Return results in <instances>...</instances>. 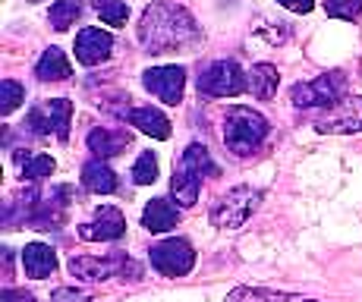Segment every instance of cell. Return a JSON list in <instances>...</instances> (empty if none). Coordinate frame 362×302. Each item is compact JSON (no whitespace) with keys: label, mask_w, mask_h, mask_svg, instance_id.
Instances as JSON below:
<instances>
[{"label":"cell","mask_w":362,"mask_h":302,"mask_svg":"<svg viewBox=\"0 0 362 302\" xmlns=\"http://www.w3.org/2000/svg\"><path fill=\"white\" fill-rule=\"evenodd\" d=\"M227 302H290L287 293H274V290H262V286H236L227 296Z\"/></svg>","instance_id":"7402d4cb"},{"label":"cell","mask_w":362,"mask_h":302,"mask_svg":"<svg viewBox=\"0 0 362 302\" xmlns=\"http://www.w3.org/2000/svg\"><path fill=\"white\" fill-rule=\"evenodd\" d=\"M199 189H202V180L196 173H189L183 164L173 167V180H170V192L177 199L180 208H192L199 202Z\"/></svg>","instance_id":"ac0fdd59"},{"label":"cell","mask_w":362,"mask_h":302,"mask_svg":"<svg viewBox=\"0 0 362 302\" xmlns=\"http://www.w3.org/2000/svg\"><path fill=\"white\" fill-rule=\"evenodd\" d=\"M69 73H73V66H69L66 54L60 51V47H47V51L41 54V60L35 63V76H38L41 82H64V79H69Z\"/></svg>","instance_id":"2e32d148"},{"label":"cell","mask_w":362,"mask_h":302,"mask_svg":"<svg viewBox=\"0 0 362 302\" xmlns=\"http://www.w3.org/2000/svg\"><path fill=\"white\" fill-rule=\"evenodd\" d=\"M69 274L88 284H101L107 277H120V280H142V268L127 255H107V258H92V255H79L69 258Z\"/></svg>","instance_id":"277c9868"},{"label":"cell","mask_w":362,"mask_h":302,"mask_svg":"<svg viewBox=\"0 0 362 302\" xmlns=\"http://www.w3.org/2000/svg\"><path fill=\"white\" fill-rule=\"evenodd\" d=\"M180 223V208L170 205L167 199H151L142 211V227L148 233H167Z\"/></svg>","instance_id":"5bb4252c"},{"label":"cell","mask_w":362,"mask_h":302,"mask_svg":"<svg viewBox=\"0 0 362 302\" xmlns=\"http://www.w3.org/2000/svg\"><path fill=\"white\" fill-rule=\"evenodd\" d=\"M139 41H142L145 51L167 54V51H177V47L196 45L199 25L189 16V10H183L177 4H167V0H158V4L145 6L142 19H139Z\"/></svg>","instance_id":"6da1fadb"},{"label":"cell","mask_w":362,"mask_h":302,"mask_svg":"<svg viewBox=\"0 0 362 302\" xmlns=\"http://www.w3.org/2000/svg\"><path fill=\"white\" fill-rule=\"evenodd\" d=\"M110 51H114V38L107 32L88 25V29H82L76 35V60L82 66H98V63L110 57Z\"/></svg>","instance_id":"7c38bea8"},{"label":"cell","mask_w":362,"mask_h":302,"mask_svg":"<svg viewBox=\"0 0 362 302\" xmlns=\"http://www.w3.org/2000/svg\"><path fill=\"white\" fill-rule=\"evenodd\" d=\"M123 233H127V217L114 205H101L92 221L79 227V240L86 243H114Z\"/></svg>","instance_id":"8fae6325"},{"label":"cell","mask_w":362,"mask_h":302,"mask_svg":"<svg viewBox=\"0 0 362 302\" xmlns=\"http://www.w3.org/2000/svg\"><path fill=\"white\" fill-rule=\"evenodd\" d=\"M259 202H262L259 189L236 186V189H230L227 195H221V199L214 202L208 217H211V223L214 227H221V230H240L249 217L259 211Z\"/></svg>","instance_id":"3957f363"},{"label":"cell","mask_w":362,"mask_h":302,"mask_svg":"<svg viewBox=\"0 0 362 302\" xmlns=\"http://www.w3.org/2000/svg\"><path fill=\"white\" fill-rule=\"evenodd\" d=\"M249 88V79L233 60H214L205 73L199 76V91L211 98H236Z\"/></svg>","instance_id":"52a82bcc"},{"label":"cell","mask_w":362,"mask_h":302,"mask_svg":"<svg viewBox=\"0 0 362 302\" xmlns=\"http://www.w3.org/2000/svg\"><path fill=\"white\" fill-rule=\"evenodd\" d=\"M0 302H35V296L25 290H10V286H6V290L0 293Z\"/></svg>","instance_id":"4dcf8cb0"},{"label":"cell","mask_w":362,"mask_h":302,"mask_svg":"<svg viewBox=\"0 0 362 302\" xmlns=\"http://www.w3.org/2000/svg\"><path fill=\"white\" fill-rule=\"evenodd\" d=\"M142 86L164 104L177 108L183 101V88H186V69L183 66H151L142 73Z\"/></svg>","instance_id":"30bf717a"},{"label":"cell","mask_w":362,"mask_h":302,"mask_svg":"<svg viewBox=\"0 0 362 302\" xmlns=\"http://www.w3.org/2000/svg\"><path fill=\"white\" fill-rule=\"evenodd\" d=\"M158 180V158L151 151H142L139 161L132 164V182L136 186H148V182Z\"/></svg>","instance_id":"4316f807"},{"label":"cell","mask_w":362,"mask_h":302,"mask_svg":"<svg viewBox=\"0 0 362 302\" xmlns=\"http://www.w3.org/2000/svg\"><path fill=\"white\" fill-rule=\"evenodd\" d=\"M23 268L35 280L51 277V274L57 271V252H54L47 243H29L23 249Z\"/></svg>","instance_id":"4fadbf2b"},{"label":"cell","mask_w":362,"mask_h":302,"mask_svg":"<svg viewBox=\"0 0 362 302\" xmlns=\"http://www.w3.org/2000/svg\"><path fill=\"white\" fill-rule=\"evenodd\" d=\"M86 145H88V151H92L98 161L114 158V154H120L129 145V132H123V129H101V126H98V129L88 132Z\"/></svg>","instance_id":"9a60e30c"},{"label":"cell","mask_w":362,"mask_h":302,"mask_svg":"<svg viewBox=\"0 0 362 302\" xmlns=\"http://www.w3.org/2000/svg\"><path fill=\"white\" fill-rule=\"evenodd\" d=\"M51 302H92V293L79 290V286H60L51 293Z\"/></svg>","instance_id":"f1b7e54d"},{"label":"cell","mask_w":362,"mask_h":302,"mask_svg":"<svg viewBox=\"0 0 362 302\" xmlns=\"http://www.w3.org/2000/svg\"><path fill=\"white\" fill-rule=\"evenodd\" d=\"M95 10L107 25H123L129 19L127 0H95Z\"/></svg>","instance_id":"d4e9b609"},{"label":"cell","mask_w":362,"mask_h":302,"mask_svg":"<svg viewBox=\"0 0 362 302\" xmlns=\"http://www.w3.org/2000/svg\"><path fill=\"white\" fill-rule=\"evenodd\" d=\"M79 13H82L79 0H57V4L51 6V25L57 32H66L69 25L79 19Z\"/></svg>","instance_id":"cb8c5ba5"},{"label":"cell","mask_w":362,"mask_h":302,"mask_svg":"<svg viewBox=\"0 0 362 302\" xmlns=\"http://www.w3.org/2000/svg\"><path fill=\"white\" fill-rule=\"evenodd\" d=\"M180 164H183L189 173H196L199 180L214 177V173H218V164H214V161H211V154H208L205 145H199V142H192L189 149L183 151V158H180Z\"/></svg>","instance_id":"44dd1931"},{"label":"cell","mask_w":362,"mask_h":302,"mask_svg":"<svg viewBox=\"0 0 362 302\" xmlns=\"http://www.w3.org/2000/svg\"><path fill=\"white\" fill-rule=\"evenodd\" d=\"M325 13L331 19H344V23H356L362 13V0H325Z\"/></svg>","instance_id":"83f0119b"},{"label":"cell","mask_w":362,"mask_h":302,"mask_svg":"<svg viewBox=\"0 0 362 302\" xmlns=\"http://www.w3.org/2000/svg\"><path fill=\"white\" fill-rule=\"evenodd\" d=\"M305 302H315V299H305Z\"/></svg>","instance_id":"1f68e13d"},{"label":"cell","mask_w":362,"mask_h":302,"mask_svg":"<svg viewBox=\"0 0 362 302\" xmlns=\"http://www.w3.org/2000/svg\"><path fill=\"white\" fill-rule=\"evenodd\" d=\"M148 262L151 268L164 277H186L196 265V249L189 245V240H180V236H170V240L158 243L148 249Z\"/></svg>","instance_id":"8992f818"},{"label":"cell","mask_w":362,"mask_h":302,"mask_svg":"<svg viewBox=\"0 0 362 302\" xmlns=\"http://www.w3.org/2000/svg\"><path fill=\"white\" fill-rule=\"evenodd\" d=\"M344 91H346V76L334 69V73H325L312 82L293 86L290 101H293V108H334L340 98H346Z\"/></svg>","instance_id":"5b68a950"},{"label":"cell","mask_w":362,"mask_h":302,"mask_svg":"<svg viewBox=\"0 0 362 302\" xmlns=\"http://www.w3.org/2000/svg\"><path fill=\"white\" fill-rule=\"evenodd\" d=\"M129 126H139L151 139H170V120L158 108H136L129 110Z\"/></svg>","instance_id":"d6986e66"},{"label":"cell","mask_w":362,"mask_h":302,"mask_svg":"<svg viewBox=\"0 0 362 302\" xmlns=\"http://www.w3.org/2000/svg\"><path fill=\"white\" fill-rule=\"evenodd\" d=\"M54 170H57V164H54L51 154H25V161H23V177L32 182L51 177Z\"/></svg>","instance_id":"603a6c76"},{"label":"cell","mask_w":362,"mask_h":302,"mask_svg":"<svg viewBox=\"0 0 362 302\" xmlns=\"http://www.w3.org/2000/svg\"><path fill=\"white\" fill-rule=\"evenodd\" d=\"M25 101V88L19 86L16 79H4L0 82V114H13V110L19 108V104Z\"/></svg>","instance_id":"484cf974"},{"label":"cell","mask_w":362,"mask_h":302,"mask_svg":"<svg viewBox=\"0 0 362 302\" xmlns=\"http://www.w3.org/2000/svg\"><path fill=\"white\" fill-rule=\"evenodd\" d=\"M277 4H281L284 10H290V13H312L315 0H277Z\"/></svg>","instance_id":"f546056e"},{"label":"cell","mask_w":362,"mask_h":302,"mask_svg":"<svg viewBox=\"0 0 362 302\" xmlns=\"http://www.w3.org/2000/svg\"><path fill=\"white\" fill-rule=\"evenodd\" d=\"M315 129L328 132V136H350V132H362V98L359 95L340 98L334 108H328L315 120Z\"/></svg>","instance_id":"9c48e42d"},{"label":"cell","mask_w":362,"mask_h":302,"mask_svg":"<svg viewBox=\"0 0 362 302\" xmlns=\"http://www.w3.org/2000/svg\"><path fill=\"white\" fill-rule=\"evenodd\" d=\"M82 186L95 195H110V192H117V173L104 161H88L82 167Z\"/></svg>","instance_id":"e0dca14e"},{"label":"cell","mask_w":362,"mask_h":302,"mask_svg":"<svg viewBox=\"0 0 362 302\" xmlns=\"http://www.w3.org/2000/svg\"><path fill=\"white\" fill-rule=\"evenodd\" d=\"M69 117H73V104L66 98H54V101H45L38 108L29 110L25 117V126L35 132V136H57L60 142L69 139Z\"/></svg>","instance_id":"ba28073f"},{"label":"cell","mask_w":362,"mask_h":302,"mask_svg":"<svg viewBox=\"0 0 362 302\" xmlns=\"http://www.w3.org/2000/svg\"><path fill=\"white\" fill-rule=\"evenodd\" d=\"M249 76H252V79H249V88H252L255 98L268 101V98L277 95V82H281V76H277V66H271V63H255Z\"/></svg>","instance_id":"ffe728a7"},{"label":"cell","mask_w":362,"mask_h":302,"mask_svg":"<svg viewBox=\"0 0 362 302\" xmlns=\"http://www.w3.org/2000/svg\"><path fill=\"white\" fill-rule=\"evenodd\" d=\"M264 136H268V120L252 108H236L227 110L224 117V145L227 151H233L236 158H249L262 149Z\"/></svg>","instance_id":"7a4b0ae2"}]
</instances>
